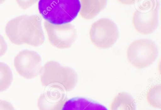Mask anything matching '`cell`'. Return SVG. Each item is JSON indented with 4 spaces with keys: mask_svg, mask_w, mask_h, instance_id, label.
I'll return each mask as SVG.
<instances>
[{
    "mask_svg": "<svg viewBox=\"0 0 161 110\" xmlns=\"http://www.w3.org/2000/svg\"><path fill=\"white\" fill-rule=\"evenodd\" d=\"M5 32L16 45L26 43L38 47L45 41L41 18L37 15H22L13 19L6 24Z\"/></svg>",
    "mask_w": 161,
    "mask_h": 110,
    "instance_id": "1",
    "label": "cell"
},
{
    "mask_svg": "<svg viewBox=\"0 0 161 110\" xmlns=\"http://www.w3.org/2000/svg\"><path fill=\"white\" fill-rule=\"evenodd\" d=\"M38 9L50 23H69L76 18L80 9V0H39Z\"/></svg>",
    "mask_w": 161,
    "mask_h": 110,
    "instance_id": "2",
    "label": "cell"
},
{
    "mask_svg": "<svg viewBox=\"0 0 161 110\" xmlns=\"http://www.w3.org/2000/svg\"><path fill=\"white\" fill-rule=\"evenodd\" d=\"M40 74L44 86L57 88L64 92L73 90L78 82V75L73 69L61 65L56 61L46 63Z\"/></svg>",
    "mask_w": 161,
    "mask_h": 110,
    "instance_id": "3",
    "label": "cell"
},
{
    "mask_svg": "<svg viewBox=\"0 0 161 110\" xmlns=\"http://www.w3.org/2000/svg\"><path fill=\"white\" fill-rule=\"evenodd\" d=\"M158 55L157 46L147 39H137L130 43L127 50L129 63L137 69L147 67L154 63Z\"/></svg>",
    "mask_w": 161,
    "mask_h": 110,
    "instance_id": "4",
    "label": "cell"
},
{
    "mask_svg": "<svg viewBox=\"0 0 161 110\" xmlns=\"http://www.w3.org/2000/svg\"><path fill=\"white\" fill-rule=\"evenodd\" d=\"M159 4L155 0H145L132 16L134 28L138 33L147 35L153 33L158 25Z\"/></svg>",
    "mask_w": 161,
    "mask_h": 110,
    "instance_id": "5",
    "label": "cell"
},
{
    "mask_svg": "<svg viewBox=\"0 0 161 110\" xmlns=\"http://www.w3.org/2000/svg\"><path fill=\"white\" fill-rule=\"evenodd\" d=\"M90 40L97 48L107 49L112 47L119 37L115 24L109 19L102 18L95 22L89 31Z\"/></svg>",
    "mask_w": 161,
    "mask_h": 110,
    "instance_id": "6",
    "label": "cell"
},
{
    "mask_svg": "<svg viewBox=\"0 0 161 110\" xmlns=\"http://www.w3.org/2000/svg\"><path fill=\"white\" fill-rule=\"evenodd\" d=\"M44 25L50 42L58 49L70 48L77 39V31L71 24H54L46 21Z\"/></svg>",
    "mask_w": 161,
    "mask_h": 110,
    "instance_id": "7",
    "label": "cell"
},
{
    "mask_svg": "<svg viewBox=\"0 0 161 110\" xmlns=\"http://www.w3.org/2000/svg\"><path fill=\"white\" fill-rule=\"evenodd\" d=\"M15 67L18 73L24 78L31 79L40 74L42 58L36 51L23 50L14 58Z\"/></svg>",
    "mask_w": 161,
    "mask_h": 110,
    "instance_id": "8",
    "label": "cell"
},
{
    "mask_svg": "<svg viewBox=\"0 0 161 110\" xmlns=\"http://www.w3.org/2000/svg\"><path fill=\"white\" fill-rule=\"evenodd\" d=\"M67 101L64 91L51 88L42 94L37 101L39 110H62Z\"/></svg>",
    "mask_w": 161,
    "mask_h": 110,
    "instance_id": "9",
    "label": "cell"
},
{
    "mask_svg": "<svg viewBox=\"0 0 161 110\" xmlns=\"http://www.w3.org/2000/svg\"><path fill=\"white\" fill-rule=\"evenodd\" d=\"M62 110H108L97 102L83 97H75L66 101Z\"/></svg>",
    "mask_w": 161,
    "mask_h": 110,
    "instance_id": "10",
    "label": "cell"
},
{
    "mask_svg": "<svg viewBox=\"0 0 161 110\" xmlns=\"http://www.w3.org/2000/svg\"><path fill=\"white\" fill-rule=\"evenodd\" d=\"M107 0H80V14L86 19L96 17L106 6Z\"/></svg>",
    "mask_w": 161,
    "mask_h": 110,
    "instance_id": "11",
    "label": "cell"
},
{
    "mask_svg": "<svg viewBox=\"0 0 161 110\" xmlns=\"http://www.w3.org/2000/svg\"><path fill=\"white\" fill-rule=\"evenodd\" d=\"M135 102L131 95L126 92L118 94L113 99L110 110H136Z\"/></svg>",
    "mask_w": 161,
    "mask_h": 110,
    "instance_id": "12",
    "label": "cell"
},
{
    "mask_svg": "<svg viewBox=\"0 0 161 110\" xmlns=\"http://www.w3.org/2000/svg\"><path fill=\"white\" fill-rule=\"evenodd\" d=\"M13 81V74L10 67L0 62V92L8 89Z\"/></svg>",
    "mask_w": 161,
    "mask_h": 110,
    "instance_id": "13",
    "label": "cell"
},
{
    "mask_svg": "<svg viewBox=\"0 0 161 110\" xmlns=\"http://www.w3.org/2000/svg\"><path fill=\"white\" fill-rule=\"evenodd\" d=\"M146 100L149 105L151 107L161 109V85L153 86L148 90L146 95Z\"/></svg>",
    "mask_w": 161,
    "mask_h": 110,
    "instance_id": "14",
    "label": "cell"
},
{
    "mask_svg": "<svg viewBox=\"0 0 161 110\" xmlns=\"http://www.w3.org/2000/svg\"><path fill=\"white\" fill-rule=\"evenodd\" d=\"M18 4L23 9H26L34 4L38 0H16Z\"/></svg>",
    "mask_w": 161,
    "mask_h": 110,
    "instance_id": "15",
    "label": "cell"
},
{
    "mask_svg": "<svg viewBox=\"0 0 161 110\" xmlns=\"http://www.w3.org/2000/svg\"><path fill=\"white\" fill-rule=\"evenodd\" d=\"M7 49L8 46L4 38L0 34V57L6 53Z\"/></svg>",
    "mask_w": 161,
    "mask_h": 110,
    "instance_id": "16",
    "label": "cell"
},
{
    "mask_svg": "<svg viewBox=\"0 0 161 110\" xmlns=\"http://www.w3.org/2000/svg\"><path fill=\"white\" fill-rule=\"evenodd\" d=\"M0 110H15L14 106L9 102L0 100Z\"/></svg>",
    "mask_w": 161,
    "mask_h": 110,
    "instance_id": "17",
    "label": "cell"
},
{
    "mask_svg": "<svg viewBox=\"0 0 161 110\" xmlns=\"http://www.w3.org/2000/svg\"><path fill=\"white\" fill-rule=\"evenodd\" d=\"M119 3L125 5H131L141 0H117Z\"/></svg>",
    "mask_w": 161,
    "mask_h": 110,
    "instance_id": "18",
    "label": "cell"
},
{
    "mask_svg": "<svg viewBox=\"0 0 161 110\" xmlns=\"http://www.w3.org/2000/svg\"><path fill=\"white\" fill-rule=\"evenodd\" d=\"M5 0H0V4H1L2 3H3Z\"/></svg>",
    "mask_w": 161,
    "mask_h": 110,
    "instance_id": "19",
    "label": "cell"
}]
</instances>
